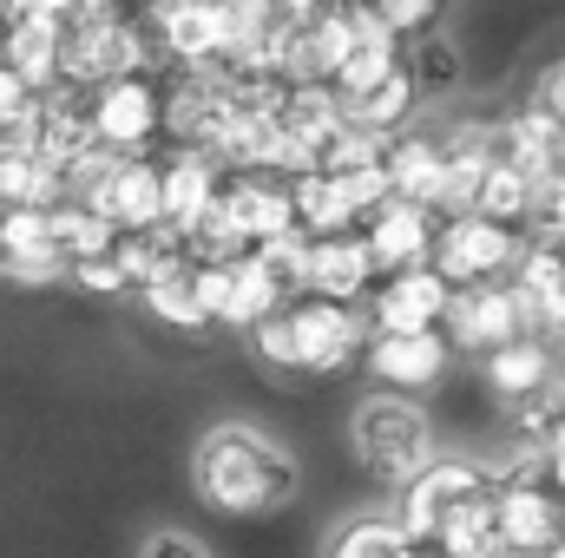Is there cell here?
Segmentation results:
<instances>
[{"instance_id":"cell-22","label":"cell","mask_w":565,"mask_h":558,"mask_svg":"<svg viewBox=\"0 0 565 558\" xmlns=\"http://www.w3.org/2000/svg\"><path fill=\"white\" fill-rule=\"evenodd\" d=\"M145 558H204L198 539H178V533H151L145 539Z\"/></svg>"},{"instance_id":"cell-2","label":"cell","mask_w":565,"mask_h":558,"mask_svg":"<svg viewBox=\"0 0 565 558\" xmlns=\"http://www.w3.org/2000/svg\"><path fill=\"white\" fill-rule=\"evenodd\" d=\"M355 460L388 480V486H415L427 466H434V427L408 395H369L355 408Z\"/></svg>"},{"instance_id":"cell-8","label":"cell","mask_w":565,"mask_h":558,"mask_svg":"<svg viewBox=\"0 0 565 558\" xmlns=\"http://www.w3.org/2000/svg\"><path fill=\"white\" fill-rule=\"evenodd\" d=\"M375 282H382V270H375V250H369V237H362V230L309 237V244H302V296L362 302Z\"/></svg>"},{"instance_id":"cell-3","label":"cell","mask_w":565,"mask_h":558,"mask_svg":"<svg viewBox=\"0 0 565 558\" xmlns=\"http://www.w3.org/2000/svg\"><path fill=\"white\" fill-rule=\"evenodd\" d=\"M520 257H526V230H513V224H493V217H480V211L440 217V237H434V270L454 282V289L513 282Z\"/></svg>"},{"instance_id":"cell-14","label":"cell","mask_w":565,"mask_h":558,"mask_svg":"<svg viewBox=\"0 0 565 558\" xmlns=\"http://www.w3.org/2000/svg\"><path fill=\"white\" fill-rule=\"evenodd\" d=\"M145 309H151L164 329H184V335L211 329V309H204V264H198L191 250H178L158 277L145 282Z\"/></svg>"},{"instance_id":"cell-23","label":"cell","mask_w":565,"mask_h":558,"mask_svg":"<svg viewBox=\"0 0 565 558\" xmlns=\"http://www.w3.org/2000/svg\"><path fill=\"white\" fill-rule=\"evenodd\" d=\"M540 335H546L553 348H559V342H565V296H559V302H553V309H546V315H540Z\"/></svg>"},{"instance_id":"cell-24","label":"cell","mask_w":565,"mask_h":558,"mask_svg":"<svg viewBox=\"0 0 565 558\" xmlns=\"http://www.w3.org/2000/svg\"><path fill=\"white\" fill-rule=\"evenodd\" d=\"M546 473H553V486L565 493V427L553 433V447H546Z\"/></svg>"},{"instance_id":"cell-9","label":"cell","mask_w":565,"mask_h":558,"mask_svg":"<svg viewBox=\"0 0 565 558\" xmlns=\"http://www.w3.org/2000/svg\"><path fill=\"white\" fill-rule=\"evenodd\" d=\"M362 237H369V250H375V270L382 277H402V270H422L434 264V237H440V211H427V204H402V197H388L369 224H362Z\"/></svg>"},{"instance_id":"cell-21","label":"cell","mask_w":565,"mask_h":558,"mask_svg":"<svg viewBox=\"0 0 565 558\" xmlns=\"http://www.w3.org/2000/svg\"><path fill=\"white\" fill-rule=\"evenodd\" d=\"M533 106H540L546 119H559V126H565V53L546 66V73H540V86H533Z\"/></svg>"},{"instance_id":"cell-4","label":"cell","mask_w":565,"mask_h":558,"mask_svg":"<svg viewBox=\"0 0 565 558\" xmlns=\"http://www.w3.org/2000/svg\"><path fill=\"white\" fill-rule=\"evenodd\" d=\"M447 348H467V355H493L520 335H540V315L533 302L520 296V282H480V289H454V309H447Z\"/></svg>"},{"instance_id":"cell-1","label":"cell","mask_w":565,"mask_h":558,"mask_svg":"<svg viewBox=\"0 0 565 558\" xmlns=\"http://www.w3.org/2000/svg\"><path fill=\"white\" fill-rule=\"evenodd\" d=\"M191 480H198V500L211 513H231V519H264L289 506L296 493V460L282 453L277 440H264L257 427L244 420H224L198 440V460H191Z\"/></svg>"},{"instance_id":"cell-25","label":"cell","mask_w":565,"mask_h":558,"mask_svg":"<svg viewBox=\"0 0 565 558\" xmlns=\"http://www.w3.org/2000/svg\"><path fill=\"white\" fill-rule=\"evenodd\" d=\"M422 558H440V552H427V546H422Z\"/></svg>"},{"instance_id":"cell-5","label":"cell","mask_w":565,"mask_h":558,"mask_svg":"<svg viewBox=\"0 0 565 558\" xmlns=\"http://www.w3.org/2000/svg\"><path fill=\"white\" fill-rule=\"evenodd\" d=\"M289 322H296V375H342L349 362H369L375 322H362L355 302L302 296L289 302Z\"/></svg>"},{"instance_id":"cell-13","label":"cell","mask_w":565,"mask_h":558,"mask_svg":"<svg viewBox=\"0 0 565 558\" xmlns=\"http://www.w3.org/2000/svg\"><path fill=\"white\" fill-rule=\"evenodd\" d=\"M369 368L388 395L434 388L447 375V335H375L369 342Z\"/></svg>"},{"instance_id":"cell-16","label":"cell","mask_w":565,"mask_h":558,"mask_svg":"<svg viewBox=\"0 0 565 558\" xmlns=\"http://www.w3.org/2000/svg\"><path fill=\"white\" fill-rule=\"evenodd\" d=\"M559 375H553V342L546 335H520V342H507V348H493L487 355V388L500 395V401H533L540 388H553Z\"/></svg>"},{"instance_id":"cell-6","label":"cell","mask_w":565,"mask_h":558,"mask_svg":"<svg viewBox=\"0 0 565 558\" xmlns=\"http://www.w3.org/2000/svg\"><path fill=\"white\" fill-rule=\"evenodd\" d=\"M93 132L106 151H119V158H145V144L151 139H171V119H164V86L158 79H113V86H99L93 93Z\"/></svg>"},{"instance_id":"cell-19","label":"cell","mask_w":565,"mask_h":558,"mask_svg":"<svg viewBox=\"0 0 565 558\" xmlns=\"http://www.w3.org/2000/svg\"><path fill=\"white\" fill-rule=\"evenodd\" d=\"M408 73H415L422 99H434V93H454V86H460V53H454V40H440V33L408 40Z\"/></svg>"},{"instance_id":"cell-15","label":"cell","mask_w":565,"mask_h":558,"mask_svg":"<svg viewBox=\"0 0 565 558\" xmlns=\"http://www.w3.org/2000/svg\"><path fill=\"white\" fill-rule=\"evenodd\" d=\"M388 184L402 204H427L440 211V191H447V144L434 132H402L388 144Z\"/></svg>"},{"instance_id":"cell-18","label":"cell","mask_w":565,"mask_h":558,"mask_svg":"<svg viewBox=\"0 0 565 558\" xmlns=\"http://www.w3.org/2000/svg\"><path fill=\"white\" fill-rule=\"evenodd\" d=\"M349 7H362V20H375L395 40H427L447 0H349Z\"/></svg>"},{"instance_id":"cell-20","label":"cell","mask_w":565,"mask_h":558,"mask_svg":"<svg viewBox=\"0 0 565 558\" xmlns=\"http://www.w3.org/2000/svg\"><path fill=\"white\" fill-rule=\"evenodd\" d=\"M73 282H79V289H93V296H119V289H126L119 250H113V257H86V264H73Z\"/></svg>"},{"instance_id":"cell-7","label":"cell","mask_w":565,"mask_h":558,"mask_svg":"<svg viewBox=\"0 0 565 558\" xmlns=\"http://www.w3.org/2000/svg\"><path fill=\"white\" fill-rule=\"evenodd\" d=\"M447 309H454V282L440 277L434 264H422V270H402V277L375 282L369 322H375V335H440Z\"/></svg>"},{"instance_id":"cell-10","label":"cell","mask_w":565,"mask_h":558,"mask_svg":"<svg viewBox=\"0 0 565 558\" xmlns=\"http://www.w3.org/2000/svg\"><path fill=\"white\" fill-rule=\"evenodd\" d=\"M487 486H493V480H487L480 466H467V460H434L415 486H402V526L427 546V539L440 533V519L460 513L467 500H480Z\"/></svg>"},{"instance_id":"cell-12","label":"cell","mask_w":565,"mask_h":558,"mask_svg":"<svg viewBox=\"0 0 565 558\" xmlns=\"http://www.w3.org/2000/svg\"><path fill=\"white\" fill-rule=\"evenodd\" d=\"M164 164V224L178 230V237H191L198 230V217L224 197V164L211 158V151H184V144H171V158H158Z\"/></svg>"},{"instance_id":"cell-17","label":"cell","mask_w":565,"mask_h":558,"mask_svg":"<svg viewBox=\"0 0 565 558\" xmlns=\"http://www.w3.org/2000/svg\"><path fill=\"white\" fill-rule=\"evenodd\" d=\"M329 558H422V539L402 519H355Z\"/></svg>"},{"instance_id":"cell-11","label":"cell","mask_w":565,"mask_h":558,"mask_svg":"<svg viewBox=\"0 0 565 558\" xmlns=\"http://www.w3.org/2000/svg\"><path fill=\"white\" fill-rule=\"evenodd\" d=\"M66 33H73V20L20 13V20L0 33V60H7L33 93H60V86H66Z\"/></svg>"}]
</instances>
